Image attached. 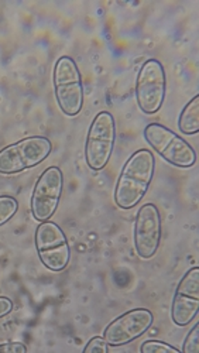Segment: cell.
I'll list each match as a JSON object with an SVG mask.
<instances>
[{"label": "cell", "instance_id": "cell-13", "mask_svg": "<svg viewBox=\"0 0 199 353\" xmlns=\"http://www.w3.org/2000/svg\"><path fill=\"white\" fill-rule=\"evenodd\" d=\"M19 211V201L10 195H0V226L6 225Z\"/></svg>", "mask_w": 199, "mask_h": 353}, {"label": "cell", "instance_id": "cell-14", "mask_svg": "<svg viewBox=\"0 0 199 353\" xmlns=\"http://www.w3.org/2000/svg\"><path fill=\"white\" fill-rule=\"evenodd\" d=\"M140 353H182V352L167 342L157 341V339H149V341L141 343Z\"/></svg>", "mask_w": 199, "mask_h": 353}, {"label": "cell", "instance_id": "cell-11", "mask_svg": "<svg viewBox=\"0 0 199 353\" xmlns=\"http://www.w3.org/2000/svg\"><path fill=\"white\" fill-rule=\"evenodd\" d=\"M199 311V268L193 266L180 280L171 304V319L178 327H187Z\"/></svg>", "mask_w": 199, "mask_h": 353}, {"label": "cell", "instance_id": "cell-2", "mask_svg": "<svg viewBox=\"0 0 199 353\" xmlns=\"http://www.w3.org/2000/svg\"><path fill=\"white\" fill-rule=\"evenodd\" d=\"M55 99L65 116H76L83 106V85L76 63L68 55L60 57L55 63L54 74Z\"/></svg>", "mask_w": 199, "mask_h": 353}, {"label": "cell", "instance_id": "cell-5", "mask_svg": "<svg viewBox=\"0 0 199 353\" xmlns=\"http://www.w3.org/2000/svg\"><path fill=\"white\" fill-rule=\"evenodd\" d=\"M145 139L167 163L180 168L195 165L196 153L193 147L171 129L160 123H150L145 129Z\"/></svg>", "mask_w": 199, "mask_h": 353}, {"label": "cell", "instance_id": "cell-1", "mask_svg": "<svg viewBox=\"0 0 199 353\" xmlns=\"http://www.w3.org/2000/svg\"><path fill=\"white\" fill-rule=\"evenodd\" d=\"M154 170L156 159L150 150L141 149L129 157L113 192L115 203L121 210H132L145 198L153 181Z\"/></svg>", "mask_w": 199, "mask_h": 353}, {"label": "cell", "instance_id": "cell-3", "mask_svg": "<svg viewBox=\"0 0 199 353\" xmlns=\"http://www.w3.org/2000/svg\"><path fill=\"white\" fill-rule=\"evenodd\" d=\"M51 152L52 144L44 136L21 139L0 150V174L13 175L30 170L47 160Z\"/></svg>", "mask_w": 199, "mask_h": 353}, {"label": "cell", "instance_id": "cell-9", "mask_svg": "<svg viewBox=\"0 0 199 353\" xmlns=\"http://www.w3.org/2000/svg\"><path fill=\"white\" fill-rule=\"evenodd\" d=\"M154 315L147 308H133L113 319L103 331V341L109 347H119L143 336L153 325Z\"/></svg>", "mask_w": 199, "mask_h": 353}, {"label": "cell", "instance_id": "cell-15", "mask_svg": "<svg viewBox=\"0 0 199 353\" xmlns=\"http://www.w3.org/2000/svg\"><path fill=\"white\" fill-rule=\"evenodd\" d=\"M182 353H199V323L196 322L193 328L189 330L188 335L182 342Z\"/></svg>", "mask_w": 199, "mask_h": 353}, {"label": "cell", "instance_id": "cell-6", "mask_svg": "<svg viewBox=\"0 0 199 353\" xmlns=\"http://www.w3.org/2000/svg\"><path fill=\"white\" fill-rule=\"evenodd\" d=\"M34 245L40 261L51 272H63L71 260V248L64 230L55 222H43L34 233Z\"/></svg>", "mask_w": 199, "mask_h": 353}, {"label": "cell", "instance_id": "cell-16", "mask_svg": "<svg viewBox=\"0 0 199 353\" xmlns=\"http://www.w3.org/2000/svg\"><path fill=\"white\" fill-rule=\"evenodd\" d=\"M82 353H109V346L102 336H94L85 345Z\"/></svg>", "mask_w": 199, "mask_h": 353}, {"label": "cell", "instance_id": "cell-17", "mask_svg": "<svg viewBox=\"0 0 199 353\" xmlns=\"http://www.w3.org/2000/svg\"><path fill=\"white\" fill-rule=\"evenodd\" d=\"M0 353H28L24 342H3L0 343Z\"/></svg>", "mask_w": 199, "mask_h": 353}, {"label": "cell", "instance_id": "cell-4", "mask_svg": "<svg viewBox=\"0 0 199 353\" xmlns=\"http://www.w3.org/2000/svg\"><path fill=\"white\" fill-rule=\"evenodd\" d=\"M116 122L107 110L99 112L90 126L87 141H85V161L88 167L98 172L103 170L115 149Z\"/></svg>", "mask_w": 199, "mask_h": 353}, {"label": "cell", "instance_id": "cell-8", "mask_svg": "<svg viewBox=\"0 0 199 353\" xmlns=\"http://www.w3.org/2000/svg\"><path fill=\"white\" fill-rule=\"evenodd\" d=\"M64 188V175L59 167H48L34 185L30 208L32 215L40 223L48 222L60 205Z\"/></svg>", "mask_w": 199, "mask_h": 353}, {"label": "cell", "instance_id": "cell-10", "mask_svg": "<svg viewBox=\"0 0 199 353\" xmlns=\"http://www.w3.org/2000/svg\"><path fill=\"white\" fill-rule=\"evenodd\" d=\"M161 243V215L154 203L140 207L134 221V249L140 259L156 256Z\"/></svg>", "mask_w": 199, "mask_h": 353}, {"label": "cell", "instance_id": "cell-7", "mask_svg": "<svg viewBox=\"0 0 199 353\" xmlns=\"http://www.w3.org/2000/svg\"><path fill=\"white\" fill-rule=\"evenodd\" d=\"M167 77L158 60H147L141 65L136 79V101L140 110L146 114L157 113L165 99Z\"/></svg>", "mask_w": 199, "mask_h": 353}, {"label": "cell", "instance_id": "cell-18", "mask_svg": "<svg viewBox=\"0 0 199 353\" xmlns=\"http://www.w3.org/2000/svg\"><path fill=\"white\" fill-rule=\"evenodd\" d=\"M13 308H14V304L10 299L0 296V319L5 318L6 315H9L13 311Z\"/></svg>", "mask_w": 199, "mask_h": 353}, {"label": "cell", "instance_id": "cell-12", "mask_svg": "<svg viewBox=\"0 0 199 353\" xmlns=\"http://www.w3.org/2000/svg\"><path fill=\"white\" fill-rule=\"evenodd\" d=\"M178 128L184 134H196L199 132V97L191 99L182 109Z\"/></svg>", "mask_w": 199, "mask_h": 353}]
</instances>
